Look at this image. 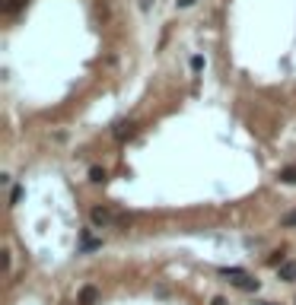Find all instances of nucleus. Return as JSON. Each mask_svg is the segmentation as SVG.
<instances>
[{"mask_svg": "<svg viewBox=\"0 0 296 305\" xmlns=\"http://www.w3.org/2000/svg\"><path fill=\"white\" fill-rule=\"evenodd\" d=\"M22 194H26V187H22V184H16L13 191H10V204H19V201H22Z\"/></svg>", "mask_w": 296, "mask_h": 305, "instance_id": "11", "label": "nucleus"}, {"mask_svg": "<svg viewBox=\"0 0 296 305\" xmlns=\"http://www.w3.org/2000/svg\"><path fill=\"white\" fill-rule=\"evenodd\" d=\"M105 178H109V172H105L102 166H92V169H89V181H92V184H102Z\"/></svg>", "mask_w": 296, "mask_h": 305, "instance_id": "8", "label": "nucleus"}, {"mask_svg": "<svg viewBox=\"0 0 296 305\" xmlns=\"http://www.w3.org/2000/svg\"><path fill=\"white\" fill-rule=\"evenodd\" d=\"M89 219H92V226H112L115 222V216H112V210H105V207H92L89 210Z\"/></svg>", "mask_w": 296, "mask_h": 305, "instance_id": "1", "label": "nucleus"}, {"mask_svg": "<svg viewBox=\"0 0 296 305\" xmlns=\"http://www.w3.org/2000/svg\"><path fill=\"white\" fill-rule=\"evenodd\" d=\"M277 277L283 280V283H290V280H296V264H293V261H283V264L277 267Z\"/></svg>", "mask_w": 296, "mask_h": 305, "instance_id": "5", "label": "nucleus"}, {"mask_svg": "<svg viewBox=\"0 0 296 305\" xmlns=\"http://www.w3.org/2000/svg\"><path fill=\"white\" fill-rule=\"evenodd\" d=\"M96 248H102V242H99V239H89V232H83L80 251H96Z\"/></svg>", "mask_w": 296, "mask_h": 305, "instance_id": "6", "label": "nucleus"}, {"mask_svg": "<svg viewBox=\"0 0 296 305\" xmlns=\"http://www.w3.org/2000/svg\"><path fill=\"white\" fill-rule=\"evenodd\" d=\"M191 70H194V73H201V70H204V57H201V54L191 57Z\"/></svg>", "mask_w": 296, "mask_h": 305, "instance_id": "12", "label": "nucleus"}, {"mask_svg": "<svg viewBox=\"0 0 296 305\" xmlns=\"http://www.w3.org/2000/svg\"><path fill=\"white\" fill-rule=\"evenodd\" d=\"M280 226H283V229H296V210H290V213L280 216Z\"/></svg>", "mask_w": 296, "mask_h": 305, "instance_id": "9", "label": "nucleus"}, {"mask_svg": "<svg viewBox=\"0 0 296 305\" xmlns=\"http://www.w3.org/2000/svg\"><path fill=\"white\" fill-rule=\"evenodd\" d=\"M280 261H283V254H280V251H271V257H268V264H271V267H280Z\"/></svg>", "mask_w": 296, "mask_h": 305, "instance_id": "13", "label": "nucleus"}, {"mask_svg": "<svg viewBox=\"0 0 296 305\" xmlns=\"http://www.w3.org/2000/svg\"><path fill=\"white\" fill-rule=\"evenodd\" d=\"M134 134H137V124H134V121H121V124L115 127V140H118V143H124V140H131Z\"/></svg>", "mask_w": 296, "mask_h": 305, "instance_id": "2", "label": "nucleus"}, {"mask_svg": "<svg viewBox=\"0 0 296 305\" xmlns=\"http://www.w3.org/2000/svg\"><path fill=\"white\" fill-rule=\"evenodd\" d=\"M233 286H239V289H245V292H258V289H261V283H258L255 277H248V274L236 277V280H233Z\"/></svg>", "mask_w": 296, "mask_h": 305, "instance_id": "3", "label": "nucleus"}, {"mask_svg": "<svg viewBox=\"0 0 296 305\" xmlns=\"http://www.w3.org/2000/svg\"><path fill=\"white\" fill-rule=\"evenodd\" d=\"M22 7H26V0H4V13H16Z\"/></svg>", "mask_w": 296, "mask_h": 305, "instance_id": "10", "label": "nucleus"}, {"mask_svg": "<svg viewBox=\"0 0 296 305\" xmlns=\"http://www.w3.org/2000/svg\"><path fill=\"white\" fill-rule=\"evenodd\" d=\"M175 4H179V10H185V7H194L198 0H175Z\"/></svg>", "mask_w": 296, "mask_h": 305, "instance_id": "14", "label": "nucleus"}, {"mask_svg": "<svg viewBox=\"0 0 296 305\" xmlns=\"http://www.w3.org/2000/svg\"><path fill=\"white\" fill-rule=\"evenodd\" d=\"M210 305H229V302L223 299V296H214V299H210Z\"/></svg>", "mask_w": 296, "mask_h": 305, "instance_id": "15", "label": "nucleus"}, {"mask_svg": "<svg viewBox=\"0 0 296 305\" xmlns=\"http://www.w3.org/2000/svg\"><path fill=\"white\" fill-rule=\"evenodd\" d=\"M258 305H274V302H258Z\"/></svg>", "mask_w": 296, "mask_h": 305, "instance_id": "16", "label": "nucleus"}, {"mask_svg": "<svg viewBox=\"0 0 296 305\" xmlns=\"http://www.w3.org/2000/svg\"><path fill=\"white\" fill-rule=\"evenodd\" d=\"M77 302H80V305H96V302H99V289H96V286H83L80 296H77Z\"/></svg>", "mask_w": 296, "mask_h": 305, "instance_id": "4", "label": "nucleus"}, {"mask_svg": "<svg viewBox=\"0 0 296 305\" xmlns=\"http://www.w3.org/2000/svg\"><path fill=\"white\" fill-rule=\"evenodd\" d=\"M280 181H283V184H296V162H293V166H283V169H280Z\"/></svg>", "mask_w": 296, "mask_h": 305, "instance_id": "7", "label": "nucleus"}]
</instances>
